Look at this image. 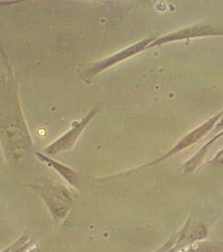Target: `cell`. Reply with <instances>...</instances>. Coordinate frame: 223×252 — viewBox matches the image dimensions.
<instances>
[{"mask_svg":"<svg viewBox=\"0 0 223 252\" xmlns=\"http://www.w3.org/2000/svg\"><path fill=\"white\" fill-rule=\"evenodd\" d=\"M36 156L40 160L46 162L49 166H52V168H54L59 174L61 175L62 178L67 181V183L70 185H72L75 188L78 187L77 186L78 185V177H77V172H75L74 170H72L68 166H65L63 164L52 160L51 158H47L46 156L39 153V152L36 153Z\"/></svg>","mask_w":223,"mask_h":252,"instance_id":"3","label":"cell"},{"mask_svg":"<svg viewBox=\"0 0 223 252\" xmlns=\"http://www.w3.org/2000/svg\"><path fill=\"white\" fill-rule=\"evenodd\" d=\"M96 113H97L96 109H92V111L90 112L86 117L83 118V121L77 124V125H75L72 127V129H70L65 135L59 138L57 141H55L54 143L48 146L45 150L46 154L54 156L59 153V152L71 149L76 141L78 140V136L82 134L83 129H85V127L87 126L89 121L92 120V118L94 116Z\"/></svg>","mask_w":223,"mask_h":252,"instance_id":"1","label":"cell"},{"mask_svg":"<svg viewBox=\"0 0 223 252\" xmlns=\"http://www.w3.org/2000/svg\"><path fill=\"white\" fill-rule=\"evenodd\" d=\"M15 246V241L14 242V243L11 244L9 247H6L5 249H3V251H1L0 252H10V251H11L13 248H14V247Z\"/></svg>","mask_w":223,"mask_h":252,"instance_id":"5","label":"cell"},{"mask_svg":"<svg viewBox=\"0 0 223 252\" xmlns=\"http://www.w3.org/2000/svg\"><path fill=\"white\" fill-rule=\"evenodd\" d=\"M215 120H216V119L212 120V121H209L208 123H206V125H204L203 126H201L200 128L196 129L195 131L192 133L191 135H188V136H187V137H186V139L181 142V143L179 144V146H178L177 148H175V150L178 151V150L181 149V148H184L185 146H189L191 144L193 143L194 141L198 140L201 135H203L204 134H205L206 132H207V130H208V129L213 126Z\"/></svg>","mask_w":223,"mask_h":252,"instance_id":"4","label":"cell"},{"mask_svg":"<svg viewBox=\"0 0 223 252\" xmlns=\"http://www.w3.org/2000/svg\"><path fill=\"white\" fill-rule=\"evenodd\" d=\"M141 48H142V44H138L137 46H132L130 48L124 50L123 52H119V53L112 56L111 58L105 59L103 62L97 63L96 66L90 69L88 72H87V75L90 77L94 76L95 74L100 72L104 69L108 68L109 66H112L115 63H118V62H120V61L123 60L125 58H129L131 55L135 54V52L140 51Z\"/></svg>","mask_w":223,"mask_h":252,"instance_id":"2","label":"cell"}]
</instances>
